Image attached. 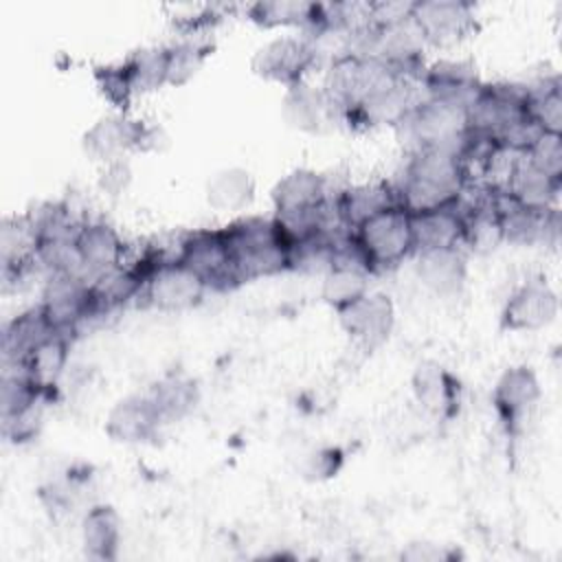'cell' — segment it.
<instances>
[{
    "mask_svg": "<svg viewBox=\"0 0 562 562\" xmlns=\"http://www.w3.org/2000/svg\"><path fill=\"white\" fill-rule=\"evenodd\" d=\"M415 274L424 288L439 296H454L468 279V259L461 246L415 252Z\"/></svg>",
    "mask_w": 562,
    "mask_h": 562,
    "instance_id": "ffe728a7",
    "label": "cell"
},
{
    "mask_svg": "<svg viewBox=\"0 0 562 562\" xmlns=\"http://www.w3.org/2000/svg\"><path fill=\"white\" fill-rule=\"evenodd\" d=\"M81 544L92 560H114L121 544V518L112 505H90L81 516Z\"/></svg>",
    "mask_w": 562,
    "mask_h": 562,
    "instance_id": "484cf974",
    "label": "cell"
},
{
    "mask_svg": "<svg viewBox=\"0 0 562 562\" xmlns=\"http://www.w3.org/2000/svg\"><path fill=\"white\" fill-rule=\"evenodd\" d=\"M35 255L37 233L31 213L4 217L0 226V261L4 281L20 279L35 263Z\"/></svg>",
    "mask_w": 562,
    "mask_h": 562,
    "instance_id": "7402d4cb",
    "label": "cell"
},
{
    "mask_svg": "<svg viewBox=\"0 0 562 562\" xmlns=\"http://www.w3.org/2000/svg\"><path fill=\"white\" fill-rule=\"evenodd\" d=\"M411 228H413L415 252L461 246V239H463L461 206L457 202L441 209L411 213Z\"/></svg>",
    "mask_w": 562,
    "mask_h": 562,
    "instance_id": "603a6c76",
    "label": "cell"
},
{
    "mask_svg": "<svg viewBox=\"0 0 562 562\" xmlns=\"http://www.w3.org/2000/svg\"><path fill=\"white\" fill-rule=\"evenodd\" d=\"M415 402L435 419L450 422L461 411V382L437 362H419L411 378Z\"/></svg>",
    "mask_w": 562,
    "mask_h": 562,
    "instance_id": "5bb4252c",
    "label": "cell"
},
{
    "mask_svg": "<svg viewBox=\"0 0 562 562\" xmlns=\"http://www.w3.org/2000/svg\"><path fill=\"white\" fill-rule=\"evenodd\" d=\"M132 180V169L127 165V160H114V162H108L103 165L101 169V176H99V187L108 193V195H116V193H123L127 189Z\"/></svg>",
    "mask_w": 562,
    "mask_h": 562,
    "instance_id": "f35d334b",
    "label": "cell"
},
{
    "mask_svg": "<svg viewBox=\"0 0 562 562\" xmlns=\"http://www.w3.org/2000/svg\"><path fill=\"white\" fill-rule=\"evenodd\" d=\"M75 244L88 281H94L99 274L123 266L125 241L119 231L108 222H81Z\"/></svg>",
    "mask_w": 562,
    "mask_h": 562,
    "instance_id": "d6986e66",
    "label": "cell"
},
{
    "mask_svg": "<svg viewBox=\"0 0 562 562\" xmlns=\"http://www.w3.org/2000/svg\"><path fill=\"white\" fill-rule=\"evenodd\" d=\"M411 20L430 46H450L476 29L474 7L465 0H415Z\"/></svg>",
    "mask_w": 562,
    "mask_h": 562,
    "instance_id": "9c48e42d",
    "label": "cell"
},
{
    "mask_svg": "<svg viewBox=\"0 0 562 562\" xmlns=\"http://www.w3.org/2000/svg\"><path fill=\"white\" fill-rule=\"evenodd\" d=\"M94 81L101 90V94L119 110L123 112L130 101L136 97L132 86H130V79H127V72L123 68V64H116V66H101L94 70Z\"/></svg>",
    "mask_w": 562,
    "mask_h": 562,
    "instance_id": "8d00e7d4",
    "label": "cell"
},
{
    "mask_svg": "<svg viewBox=\"0 0 562 562\" xmlns=\"http://www.w3.org/2000/svg\"><path fill=\"white\" fill-rule=\"evenodd\" d=\"M470 182L463 160L446 149L411 151L408 162L393 187L397 204L408 213H422L457 204Z\"/></svg>",
    "mask_w": 562,
    "mask_h": 562,
    "instance_id": "6da1fadb",
    "label": "cell"
},
{
    "mask_svg": "<svg viewBox=\"0 0 562 562\" xmlns=\"http://www.w3.org/2000/svg\"><path fill=\"white\" fill-rule=\"evenodd\" d=\"M558 292L544 277H529L507 296L501 310V327L509 331H538L555 321Z\"/></svg>",
    "mask_w": 562,
    "mask_h": 562,
    "instance_id": "7c38bea8",
    "label": "cell"
},
{
    "mask_svg": "<svg viewBox=\"0 0 562 562\" xmlns=\"http://www.w3.org/2000/svg\"><path fill=\"white\" fill-rule=\"evenodd\" d=\"M206 292V283L193 270L169 257L149 274L138 299L160 312H182L195 307Z\"/></svg>",
    "mask_w": 562,
    "mask_h": 562,
    "instance_id": "4fadbf2b",
    "label": "cell"
},
{
    "mask_svg": "<svg viewBox=\"0 0 562 562\" xmlns=\"http://www.w3.org/2000/svg\"><path fill=\"white\" fill-rule=\"evenodd\" d=\"M371 274L395 268L415 252L411 213L400 204L389 206L351 228Z\"/></svg>",
    "mask_w": 562,
    "mask_h": 562,
    "instance_id": "277c9868",
    "label": "cell"
},
{
    "mask_svg": "<svg viewBox=\"0 0 562 562\" xmlns=\"http://www.w3.org/2000/svg\"><path fill=\"white\" fill-rule=\"evenodd\" d=\"M331 204H334V213H336L340 226L351 231L367 217H371L389 206H395L397 195H395L393 184L367 182V184H356V187L340 191L331 200Z\"/></svg>",
    "mask_w": 562,
    "mask_h": 562,
    "instance_id": "cb8c5ba5",
    "label": "cell"
},
{
    "mask_svg": "<svg viewBox=\"0 0 562 562\" xmlns=\"http://www.w3.org/2000/svg\"><path fill=\"white\" fill-rule=\"evenodd\" d=\"M211 53V42L198 35H184L182 40L167 46V86L189 83L204 66Z\"/></svg>",
    "mask_w": 562,
    "mask_h": 562,
    "instance_id": "d6a6232c",
    "label": "cell"
},
{
    "mask_svg": "<svg viewBox=\"0 0 562 562\" xmlns=\"http://www.w3.org/2000/svg\"><path fill=\"white\" fill-rule=\"evenodd\" d=\"M340 329L362 349H375L389 340L395 327V307L384 292L367 290L336 312Z\"/></svg>",
    "mask_w": 562,
    "mask_h": 562,
    "instance_id": "30bf717a",
    "label": "cell"
},
{
    "mask_svg": "<svg viewBox=\"0 0 562 562\" xmlns=\"http://www.w3.org/2000/svg\"><path fill=\"white\" fill-rule=\"evenodd\" d=\"M527 92V114L542 130L562 134V88L560 79L544 77L536 83L525 86Z\"/></svg>",
    "mask_w": 562,
    "mask_h": 562,
    "instance_id": "4dcf8cb0",
    "label": "cell"
},
{
    "mask_svg": "<svg viewBox=\"0 0 562 562\" xmlns=\"http://www.w3.org/2000/svg\"><path fill=\"white\" fill-rule=\"evenodd\" d=\"M123 68L134 94H147L167 86V46H147L134 50Z\"/></svg>",
    "mask_w": 562,
    "mask_h": 562,
    "instance_id": "1f68e13d",
    "label": "cell"
},
{
    "mask_svg": "<svg viewBox=\"0 0 562 562\" xmlns=\"http://www.w3.org/2000/svg\"><path fill=\"white\" fill-rule=\"evenodd\" d=\"M176 259L193 270L209 290L237 285L222 228H198L180 239Z\"/></svg>",
    "mask_w": 562,
    "mask_h": 562,
    "instance_id": "ba28073f",
    "label": "cell"
},
{
    "mask_svg": "<svg viewBox=\"0 0 562 562\" xmlns=\"http://www.w3.org/2000/svg\"><path fill=\"white\" fill-rule=\"evenodd\" d=\"M281 116L292 130L307 134H321L340 123V114L325 90L321 86H312L310 81L285 88L281 99Z\"/></svg>",
    "mask_w": 562,
    "mask_h": 562,
    "instance_id": "2e32d148",
    "label": "cell"
},
{
    "mask_svg": "<svg viewBox=\"0 0 562 562\" xmlns=\"http://www.w3.org/2000/svg\"><path fill=\"white\" fill-rule=\"evenodd\" d=\"M165 426L149 393H132L121 397L105 417V432L119 443H145L156 439Z\"/></svg>",
    "mask_w": 562,
    "mask_h": 562,
    "instance_id": "e0dca14e",
    "label": "cell"
},
{
    "mask_svg": "<svg viewBox=\"0 0 562 562\" xmlns=\"http://www.w3.org/2000/svg\"><path fill=\"white\" fill-rule=\"evenodd\" d=\"M48 321L59 334L72 336L81 323L94 318V299L90 281L70 274H48L42 301Z\"/></svg>",
    "mask_w": 562,
    "mask_h": 562,
    "instance_id": "8fae6325",
    "label": "cell"
},
{
    "mask_svg": "<svg viewBox=\"0 0 562 562\" xmlns=\"http://www.w3.org/2000/svg\"><path fill=\"white\" fill-rule=\"evenodd\" d=\"M342 461V454L338 448H316L307 454L303 472L312 479H327L338 472Z\"/></svg>",
    "mask_w": 562,
    "mask_h": 562,
    "instance_id": "74e56055",
    "label": "cell"
},
{
    "mask_svg": "<svg viewBox=\"0 0 562 562\" xmlns=\"http://www.w3.org/2000/svg\"><path fill=\"white\" fill-rule=\"evenodd\" d=\"M417 86L424 97H432V99H441V101H450L468 108L476 97V92L481 90L483 81L472 61L437 59L432 64H426Z\"/></svg>",
    "mask_w": 562,
    "mask_h": 562,
    "instance_id": "9a60e30c",
    "label": "cell"
},
{
    "mask_svg": "<svg viewBox=\"0 0 562 562\" xmlns=\"http://www.w3.org/2000/svg\"><path fill=\"white\" fill-rule=\"evenodd\" d=\"M321 50L316 42L301 35H279L259 46L250 59V68L266 81L281 83L285 88L307 81V75L318 66Z\"/></svg>",
    "mask_w": 562,
    "mask_h": 562,
    "instance_id": "5b68a950",
    "label": "cell"
},
{
    "mask_svg": "<svg viewBox=\"0 0 562 562\" xmlns=\"http://www.w3.org/2000/svg\"><path fill=\"white\" fill-rule=\"evenodd\" d=\"M369 274L356 268H345V266H331L323 274V285H321V296L323 301L338 312L340 307L349 305L358 296H362L369 290Z\"/></svg>",
    "mask_w": 562,
    "mask_h": 562,
    "instance_id": "836d02e7",
    "label": "cell"
},
{
    "mask_svg": "<svg viewBox=\"0 0 562 562\" xmlns=\"http://www.w3.org/2000/svg\"><path fill=\"white\" fill-rule=\"evenodd\" d=\"M70 336L53 334L42 345H37L20 364L42 389L55 391L66 367H68Z\"/></svg>",
    "mask_w": 562,
    "mask_h": 562,
    "instance_id": "f1b7e54d",
    "label": "cell"
},
{
    "mask_svg": "<svg viewBox=\"0 0 562 562\" xmlns=\"http://www.w3.org/2000/svg\"><path fill=\"white\" fill-rule=\"evenodd\" d=\"M450 555L452 553L439 549L437 544H428V542H415L406 551H402V558H406V560H446Z\"/></svg>",
    "mask_w": 562,
    "mask_h": 562,
    "instance_id": "ab89813d",
    "label": "cell"
},
{
    "mask_svg": "<svg viewBox=\"0 0 562 562\" xmlns=\"http://www.w3.org/2000/svg\"><path fill=\"white\" fill-rule=\"evenodd\" d=\"M138 127L140 121L127 119L123 112L105 114L86 130L81 138L83 154L90 160L101 162V167L114 160H123L127 151H136Z\"/></svg>",
    "mask_w": 562,
    "mask_h": 562,
    "instance_id": "ac0fdd59",
    "label": "cell"
},
{
    "mask_svg": "<svg viewBox=\"0 0 562 562\" xmlns=\"http://www.w3.org/2000/svg\"><path fill=\"white\" fill-rule=\"evenodd\" d=\"M540 397L542 389L531 367L514 364L498 375L492 389V406L507 435H518L525 430L527 422L538 408Z\"/></svg>",
    "mask_w": 562,
    "mask_h": 562,
    "instance_id": "8992f818",
    "label": "cell"
},
{
    "mask_svg": "<svg viewBox=\"0 0 562 562\" xmlns=\"http://www.w3.org/2000/svg\"><path fill=\"white\" fill-rule=\"evenodd\" d=\"M520 156L542 173L562 180V134L540 132L531 147Z\"/></svg>",
    "mask_w": 562,
    "mask_h": 562,
    "instance_id": "e575fe53",
    "label": "cell"
},
{
    "mask_svg": "<svg viewBox=\"0 0 562 562\" xmlns=\"http://www.w3.org/2000/svg\"><path fill=\"white\" fill-rule=\"evenodd\" d=\"M147 393L165 424L184 419L200 402V386L184 371H167L149 386Z\"/></svg>",
    "mask_w": 562,
    "mask_h": 562,
    "instance_id": "4316f807",
    "label": "cell"
},
{
    "mask_svg": "<svg viewBox=\"0 0 562 562\" xmlns=\"http://www.w3.org/2000/svg\"><path fill=\"white\" fill-rule=\"evenodd\" d=\"M503 187L527 209L547 211L558 209V198L562 189V180H555L533 165H529L522 156H518L509 171Z\"/></svg>",
    "mask_w": 562,
    "mask_h": 562,
    "instance_id": "d4e9b609",
    "label": "cell"
},
{
    "mask_svg": "<svg viewBox=\"0 0 562 562\" xmlns=\"http://www.w3.org/2000/svg\"><path fill=\"white\" fill-rule=\"evenodd\" d=\"M79 498H81V481L70 474L64 479L50 481L40 490L42 505L55 516L70 514L79 505Z\"/></svg>",
    "mask_w": 562,
    "mask_h": 562,
    "instance_id": "d590c367",
    "label": "cell"
},
{
    "mask_svg": "<svg viewBox=\"0 0 562 562\" xmlns=\"http://www.w3.org/2000/svg\"><path fill=\"white\" fill-rule=\"evenodd\" d=\"M53 334H59L48 321L44 307L37 303L15 314L2 331V360L4 367H20L24 358Z\"/></svg>",
    "mask_w": 562,
    "mask_h": 562,
    "instance_id": "44dd1931",
    "label": "cell"
},
{
    "mask_svg": "<svg viewBox=\"0 0 562 562\" xmlns=\"http://www.w3.org/2000/svg\"><path fill=\"white\" fill-rule=\"evenodd\" d=\"M222 235L237 285L290 268L292 244L272 215H241L222 226Z\"/></svg>",
    "mask_w": 562,
    "mask_h": 562,
    "instance_id": "7a4b0ae2",
    "label": "cell"
},
{
    "mask_svg": "<svg viewBox=\"0 0 562 562\" xmlns=\"http://www.w3.org/2000/svg\"><path fill=\"white\" fill-rule=\"evenodd\" d=\"M204 198L217 213H239L255 200V178L244 167L217 169L206 180Z\"/></svg>",
    "mask_w": 562,
    "mask_h": 562,
    "instance_id": "83f0119b",
    "label": "cell"
},
{
    "mask_svg": "<svg viewBox=\"0 0 562 562\" xmlns=\"http://www.w3.org/2000/svg\"><path fill=\"white\" fill-rule=\"evenodd\" d=\"M419 97L422 92L415 81L393 75L375 86L358 105H353L342 116V123L351 130H371L380 125L395 127Z\"/></svg>",
    "mask_w": 562,
    "mask_h": 562,
    "instance_id": "52a82bcc",
    "label": "cell"
},
{
    "mask_svg": "<svg viewBox=\"0 0 562 562\" xmlns=\"http://www.w3.org/2000/svg\"><path fill=\"white\" fill-rule=\"evenodd\" d=\"M393 130L408 151L446 149L459 156L468 134V108L422 94Z\"/></svg>",
    "mask_w": 562,
    "mask_h": 562,
    "instance_id": "3957f363",
    "label": "cell"
},
{
    "mask_svg": "<svg viewBox=\"0 0 562 562\" xmlns=\"http://www.w3.org/2000/svg\"><path fill=\"white\" fill-rule=\"evenodd\" d=\"M248 20L263 29L279 26H296L301 33H307L314 26L318 2L305 0H270V2H252L248 9Z\"/></svg>",
    "mask_w": 562,
    "mask_h": 562,
    "instance_id": "f546056e",
    "label": "cell"
}]
</instances>
